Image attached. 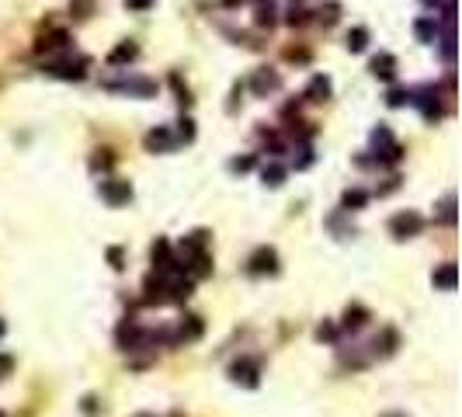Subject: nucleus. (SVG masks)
<instances>
[{
    "mask_svg": "<svg viewBox=\"0 0 462 417\" xmlns=\"http://www.w3.org/2000/svg\"><path fill=\"white\" fill-rule=\"evenodd\" d=\"M87 66H90V59H87V56H63V59L49 63L45 70H49L52 77H59V81H84Z\"/></svg>",
    "mask_w": 462,
    "mask_h": 417,
    "instance_id": "obj_1",
    "label": "nucleus"
},
{
    "mask_svg": "<svg viewBox=\"0 0 462 417\" xmlns=\"http://www.w3.org/2000/svg\"><path fill=\"white\" fill-rule=\"evenodd\" d=\"M108 90H122V94H132V98H153L157 94V81L150 77H129V81H105Z\"/></svg>",
    "mask_w": 462,
    "mask_h": 417,
    "instance_id": "obj_3",
    "label": "nucleus"
},
{
    "mask_svg": "<svg viewBox=\"0 0 462 417\" xmlns=\"http://www.w3.org/2000/svg\"><path fill=\"white\" fill-rule=\"evenodd\" d=\"M233 4H244V0H226V7H233Z\"/></svg>",
    "mask_w": 462,
    "mask_h": 417,
    "instance_id": "obj_39",
    "label": "nucleus"
},
{
    "mask_svg": "<svg viewBox=\"0 0 462 417\" xmlns=\"http://www.w3.org/2000/svg\"><path fill=\"white\" fill-rule=\"evenodd\" d=\"M306 98H309V101H327V98H331V81H327V77H313L309 87H306Z\"/></svg>",
    "mask_w": 462,
    "mask_h": 417,
    "instance_id": "obj_18",
    "label": "nucleus"
},
{
    "mask_svg": "<svg viewBox=\"0 0 462 417\" xmlns=\"http://www.w3.org/2000/svg\"><path fill=\"white\" fill-rule=\"evenodd\" d=\"M275 14H278V11H275L271 0H257V25H261V28H275V21H278Z\"/></svg>",
    "mask_w": 462,
    "mask_h": 417,
    "instance_id": "obj_19",
    "label": "nucleus"
},
{
    "mask_svg": "<svg viewBox=\"0 0 462 417\" xmlns=\"http://www.w3.org/2000/svg\"><path fill=\"white\" fill-rule=\"evenodd\" d=\"M410 101H417V108L424 112V119H427V122L442 119V101H438V87H420L417 98L410 94Z\"/></svg>",
    "mask_w": 462,
    "mask_h": 417,
    "instance_id": "obj_6",
    "label": "nucleus"
},
{
    "mask_svg": "<svg viewBox=\"0 0 462 417\" xmlns=\"http://www.w3.org/2000/svg\"><path fill=\"white\" fill-rule=\"evenodd\" d=\"M337 11H340L337 4H324V7L316 11V21H320V25H334V21H337Z\"/></svg>",
    "mask_w": 462,
    "mask_h": 417,
    "instance_id": "obj_28",
    "label": "nucleus"
},
{
    "mask_svg": "<svg viewBox=\"0 0 462 417\" xmlns=\"http://www.w3.org/2000/svg\"><path fill=\"white\" fill-rule=\"evenodd\" d=\"M108 261H112V268H122V250L112 247V250H108Z\"/></svg>",
    "mask_w": 462,
    "mask_h": 417,
    "instance_id": "obj_34",
    "label": "nucleus"
},
{
    "mask_svg": "<svg viewBox=\"0 0 462 417\" xmlns=\"http://www.w3.org/2000/svg\"><path fill=\"white\" fill-rule=\"evenodd\" d=\"M143 344H150V334L139 331L132 320H126L122 327H119V348H126V351H136V348H143Z\"/></svg>",
    "mask_w": 462,
    "mask_h": 417,
    "instance_id": "obj_8",
    "label": "nucleus"
},
{
    "mask_svg": "<svg viewBox=\"0 0 462 417\" xmlns=\"http://www.w3.org/2000/svg\"><path fill=\"white\" fill-rule=\"evenodd\" d=\"M434 35H438L434 18H420V21H417V39L420 42H434Z\"/></svg>",
    "mask_w": 462,
    "mask_h": 417,
    "instance_id": "obj_24",
    "label": "nucleus"
},
{
    "mask_svg": "<svg viewBox=\"0 0 462 417\" xmlns=\"http://www.w3.org/2000/svg\"><path fill=\"white\" fill-rule=\"evenodd\" d=\"M101 199L108 206H126L129 199H132V184L119 181V177H108V181H101Z\"/></svg>",
    "mask_w": 462,
    "mask_h": 417,
    "instance_id": "obj_5",
    "label": "nucleus"
},
{
    "mask_svg": "<svg viewBox=\"0 0 462 417\" xmlns=\"http://www.w3.org/2000/svg\"><path fill=\"white\" fill-rule=\"evenodd\" d=\"M372 74H376L379 81H393L396 77V59L389 52H379L376 59H372Z\"/></svg>",
    "mask_w": 462,
    "mask_h": 417,
    "instance_id": "obj_12",
    "label": "nucleus"
},
{
    "mask_svg": "<svg viewBox=\"0 0 462 417\" xmlns=\"http://www.w3.org/2000/svg\"><path fill=\"white\" fill-rule=\"evenodd\" d=\"M94 167H112V157H108V150H105V157H94Z\"/></svg>",
    "mask_w": 462,
    "mask_h": 417,
    "instance_id": "obj_38",
    "label": "nucleus"
},
{
    "mask_svg": "<svg viewBox=\"0 0 462 417\" xmlns=\"http://www.w3.org/2000/svg\"><path fill=\"white\" fill-rule=\"evenodd\" d=\"M424 4H438V0H424Z\"/></svg>",
    "mask_w": 462,
    "mask_h": 417,
    "instance_id": "obj_41",
    "label": "nucleus"
},
{
    "mask_svg": "<svg viewBox=\"0 0 462 417\" xmlns=\"http://www.w3.org/2000/svg\"><path fill=\"white\" fill-rule=\"evenodd\" d=\"M365 202H369V195H365L362 188H348L344 199H340V208H344V212H355V208H362Z\"/></svg>",
    "mask_w": 462,
    "mask_h": 417,
    "instance_id": "obj_20",
    "label": "nucleus"
},
{
    "mask_svg": "<svg viewBox=\"0 0 462 417\" xmlns=\"http://www.w3.org/2000/svg\"><path fill=\"white\" fill-rule=\"evenodd\" d=\"M372 143H376V150H386V146L393 143V136H389V129H386V125H379L376 132H372Z\"/></svg>",
    "mask_w": 462,
    "mask_h": 417,
    "instance_id": "obj_29",
    "label": "nucleus"
},
{
    "mask_svg": "<svg viewBox=\"0 0 462 417\" xmlns=\"http://www.w3.org/2000/svg\"><path fill=\"white\" fill-rule=\"evenodd\" d=\"M365 45H369V32H365V28H351V32H348V49H351V52H362Z\"/></svg>",
    "mask_w": 462,
    "mask_h": 417,
    "instance_id": "obj_23",
    "label": "nucleus"
},
{
    "mask_svg": "<svg viewBox=\"0 0 462 417\" xmlns=\"http://www.w3.org/2000/svg\"><path fill=\"white\" fill-rule=\"evenodd\" d=\"M143 289H146L143 303H150V306H153V303H167V282H164V275H150Z\"/></svg>",
    "mask_w": 462,
    "mask_h": 417,
    "instance_id": "obj_11",
    "label": "nucleus"
},
{
    "mask_svg": "<svg viewBox=\"0 0 462 417\" xmlns=\"http://www.w3.org/2000/svg\"><path fill=\"white\" fill-rule=\"evenodd\" d=\"M261 177H264V184L278 188V184H282V177H285V167H282V164H268L264 170H261Z\"/></svg>",
    "mask_w": 462,
    "mask_h": 417,
    "instance_id": "obj_21",
    "label": "nucleus"
},
{
    "mask_svg": "<svg viewBox=\"0 0 462 417\" xmlns=\"http://www.w3.org/2000/svg\"><path fill=\"white\" fill-rule=\"evenodd\" d=\"M195 289V282L191 278H177V282H170L167 286V303H184L188 295Z\"/></svg>",
    "mask_w": 462,
    "mask_h": 417,
    "instance_id": "obj_17",
    "label": "nucleus"
},
{
    "mask_svg": "<svg viewBox=\"0 0 462 417\" xmlns=\"http://www.w3.org/2000/svg\"><path fill=\"white\" fill-rule=\"evenodd\" d=\"M70 14L77 18V21H84L94 14V0H70Z\"/></svg>",
    "mask_w": 462,
    "mask_h": 417,
    "instance_id": "obj_25",
    "label": "nucleus"
},
{
    "mask_svg": "<svg viewBox=\"0 0 462 417\" xmlns=\"http://www.w3.org/2000/svg\"><path fill=\"white\" fill-rule=\"evenodd\" d=\"M282 87V81H278V74L275 70H257L251 77V90L257 94V98H268L271 90H278Z\"/></svg>",
    "mask_w": 462,
    "mask_h": 417,
    "instance_id": "obj_9",
    "label": "nucleus"
},
{
    "mask_svg": "<svg viewBox=\"0 0 462 417\" xmlns=\"http://www.w3.org/2000/svg\"><path fill=\"white\" fill-rule=\"evenodd\" d=\"M126 7H132V11H146L150 0H126Z\"/></svg>",
    "mask_w": 462,
    "mask_h": 417,
    "instance_id": "obj_36",
    "label": "nucleus"
},
{
    "mask_svg": "<svg viewBox=\"0 0 462 417\" xmlns=\"http://www.w3.org/2000/svg\"><path fill=\"white\" fill-rule=\"evenodd\" d=\"M247 271L251 275H275L278 271V254L271 247H257L251 254V261H247Z\"/></svg>",
    "mask_w": 462,
    "mask_h": 417,
    "instance_id": "obj_4",
    "label": "nucleus"
},
{
    "mask_svg": "<svg viewBox=\"0 0 462 417\" xmlns=\"http://www.w3.org/2000/svg\"><path fill=\"white\" fill-rule=\"evenodd\" d=\"M174 143H177V136L167 125H157L146 132V150H153V153H167V150H174Z\"/></svg>",
    "mask_w": 462,
    "mask_h": 417,
    "instance_id": "obj_7",
    "label": "nucleus"
},
{
    "mask_svg": "<svg viewBox=\"0 0 462 417\" xmlns=\"http://www.w3.org/2000/svg\"><path fill=\"white\" fill-rule=\"evenodd\" d=\"M393 417H396V414H393Z\"/></svg>",
    "mask_w": 462,
    "mask_h": 417,
    "instance_id": "obj_44",
    "label": "nucleus"
},
{
    "mask_svg": "<svg viewBox=\"0 0 462 417\" xmlns=\"http://www.w3.org/2000/svg\"><path fill=\"white\" fill-rule=\"evenodd\" d=\"M230 167L244 174V170H251V167H254V157H237V160H233V164H230Z\"/></svg>",
    "mask_w": 462,
    "mask_h": 417,
    "instance_id": "obj_33",
    "label": "nucleus"
},
{
    "mask_svg": "<svg viewBox=\"0 0 462 417\" xmlns=\"http://www.w3.org/2000/svg\"><path fill=\"white\" fill-rule=\"evenodd\" d=\"M365 320H369V310H365V306H348V310H344V320H340V327H348V331H358V327H365Z\"/></svg>",
    "mask_w": 462,
    "mask_h": 417,
    "instance_id": "obj_14",
    "label": "nucleus"
},
{
    "mask_svg": "<svg viewBox=\"0 0 462 417\" xmlns=\"http://www.w3.org/2000/svg\"><path fill=\"white\" fill-rule=\"evenodd\" d=\"M181 129H177V139H184V143H188V139H195V122H191V119H181Z\"/></svg>",
    "mask_w": 462,
    "mask_h": 417,
    "instance_id": "obj_30",
    "label": "nucleus"
},
{
    "mask_svg": "<svg viewBox=\"0 0 462 417\" xmlns=\"http://www.w3.org/2000/svg\"><path fill=\"white\" fill-rule=\"evenodd\" d=\"M431 282H434V289H456V264H452V261L442 264V268L431 275Z\"/></svg>",
    "mask_w": 462,
    "mask_h": 417,
    "instance_id": "obj_16",
    "label": "nucleus"
},
{
    "mask_svg": "<svg viewBox=\"0 0 462 417\" xmlns=\"http://www.w3.org/2000/svg\"><path fill=\"white\" fill-rule=\"evenodd\" d=\"M410 94H414V90H403V87H393V90L386 94V105H389V108H400V105H407V101H410Z\"/></svg>",
    "mask_w": 462,
    "mask_h": 417,
    "instance_id": "obj_27",
    "label": "nucleus"
},
{
    "mask_svg": "<svg viewBox=\"0 0 462 417\" xmlns=\"http://www.w3.org/2000/svg\"><path fill=\"white\" fill-rule=\"evenodd\" d=\"M230 375H233V382L257 386V375H261V369H257V362H251V358H240V362H233V365H230Z\"/></svg>",
    "mask_w": 462,
    "mask_h": 417,
    "instance_id": "obj_10",
    "label": "nucleus"
},
{
    "mask_svg": "<svg viewBox=\"0 0 462 417\" xmlns=\"http://www.w3.org/2000/svg\"><path fill=\"white\" fill-rule=\"evenodd\" d=\"M306 14H309V11H302V7H292V11H289V18H285V21H289V25H292V28H299V25H306V21H309V18H306Z\"/></svg>",
    "mask_w": 462,
    "mask_h": 417,
    "instance_id": "obj_31",
    "label": "nucleus"
},
{
    "mask_svg": "<svg viewBox=\"0 0 462 417\" xmlns=\"http://www.w3.org/2000/svg\"><path fill=\"white\" fill-rule=\"evenodd\" d=\"M139 56V49H136V42H122V45H115L112 49V56H108V63L112 66H122V63H132Z\"/></svg>",
    "mask_w": 462,
    "mask_h": 417,
    "instance_id": "obj_15",
    "label": "nucleus"
},
{
    "mask_svg": "<svg viewBox=\"0 0 462 417\" xmlns=\"http://www.w3.org/2000/svg\"><path fill=\"white\" fill-rule=\"evenodd\" d=\"M420 230H424V219H420V212H414V208H407V212H400V216L389 219V233H393L396 240H410V237H417Z\"/></svg>",
    "mask_w": 462,
    "mask_h": 417,
    "instance_id": "obj_2",
    "label": "nucleus"
},
{
    "mask_svg": "<svg viewBox=\"0 0 462 417\" xmlns=\"http://www.w3.org/2000/svg\"><path fill=\"white\" fill-rule=\"evenodd\" d=\"M316 337H320V341H334V337H337V327H334V324H320Z\"/></svg>",
    "mask_w": 462,
    "mask_h": 417,
    "instance_id": "obj_32",
    "label": "nucleus"
},
{
    "mask_svg": "<svg viewBox=\"0 0 462 417\" xmlns=\"http://www.w3.org/2000/svg\"><path fill=\"white\" fill-rule=\"evenodd\" d=\"M139 417H150V414H139Z\"/></svg>",
    "mask_w": 462,
    "mask_h": 417,
    "instance_id": "obj_42",
    "label": "nucleus"
},
{
    "mask_svg": "<svg viewBox=\"0 0 462 417\" xmlns=\"http://www.w3.org/2000/svg\"><path fill=\"white\" fill-rule=\"evenodd\" d=\"M167 261H170V244L167 240H157V244H153V264H157V271H164Z\"/></svg>",
    "mask_w": 462,
    "mask_h": 417,
    "instance_id": "obj_22",
    "label": "nucleus"
},
{
    "mask_svg": "<svg viewBox=\"0 0 462 417\" xmlns=\"http://www.w3.org/2000/svg\"><path fill=\"white\" fill-rule=\"evenodd\" d=\"M4 334H7V327H4V320H0V337H4Z\"/></svg>",
    "mask_w": 462,
    "mask_h": 417,
    "instance_id": "obj_40",
    "label": "nucleus"
},
{
    "mask_svg": "<svg viewBox=\"0 0 462 417\" xmlns=\"http://www.w3.org/2000/svg\"><path fill=\"white\" fill-rule=\"evenodd\" d=\"M66 42H70V35H66V32H52L49 39L39 42V49H45V52H52V49H66Z\"/></svg>",
    "mask_w": 462,
    "mask_h": 417,
    "instance_id": "obj_26",
    "label": "nucleus"
},
{
    "mask_svg": "<svg viewBox=\"0 0 462 417\" xmlns=\"http://www.w3.org/2000/svg\"><path fill=\"white\" fill-rule=\"evenodd\" d=\"M0 417H4V414H0Z\"/></svg>",
    "mask_w": 462,
    "mask_h": 417,
    "instance_id": "obj_43",
    "label": "nucleus"
},
{
    "mask_svg": "<svg viewBox=\"0 0 462 417\" xmlns=\"http://www.w3.org/2000/svg\"><path fill=\"white\" fill-rule=\"evenodd\" d=\"M206 331V324H202V317H195V313H188L184 320H181V327H177V337L181 341H195V337H202Z\"/></svg>",
    "mask_w": 462,
    "mask_h": 417,
    "instance_id": "obj_13",
    "label": "nucleus"
},
{
    "mask_svg": "<svg viewBox=\"0 0 462 417\" xmlns=\"http://www.w3.org/2000/svg\"><path fill=\"white\" fill-rule=\"evenodd\" d=\"M14 369V362H11V355H0V379Z\"/></svg>",
    "mask_w": 462,
    "mask_h": 417,
    "instance_id": "obj_35",
    "label": "nucleus"
},
{
    "mask_svg": "<svg viewBox=\"0 0 462 417\" xmlns=\"http://www.w3.org/2000/svg\"><path fill=\"white\" fill-rule=\"evenodd\" d=\"M94 411H97V400H94V397H87V400H84V414H94Z\"/></svg>",
    "mask_w": 462,
    "mask_h": 417,
    "instance_id": "obj_37",
    "label": "nucleus"
}]
</instances>
